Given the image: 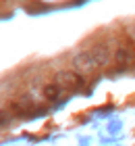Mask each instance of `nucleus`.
Segmentation results:
<instances>
[{
	"instance_id": "f257e3e1",
	"label": "nucleus",
	"mask_w": 135,
	"mask_h": 146,
	"mask_svg": "<svg viewBox=\"0 0 135 146\" xmlns=\"http://www.w3.org/2000/svg\"><path fill=\"white\" fill-rule=\"evenodd\" d=\"M112 58V52H110V46L108 44H96L92 48H85L77 52L75 56L71 58L73 67L77 71H96V69H102L104 65H108V61Z\"/></svg>"
},
{
	"instance_id": "f03ea898",
	"label": "nucleus",
	"mask_w": 135,
	"mask_h": 146,
	"mask_svg": "<svg viewBox=\"0 0 135 146\" xmlns=\"http://www.w3.org/2000/svg\"><path fill=\"white\" fill-rule=\"evenodd\" d=\"M54 82L63 90L65 88H81V86H83V77H81V73H77V71H58Z\"/></svg>"
},
{
	"instance_id": "7ed1b4c3",
	"label": "nucleus",
	"mask_w": 135,
	"mask_h": 146,
	"mask_svg": "<svg viewBox=\"0 0 135 146\" xmlns=\"http://www.w3.org/2000/svg\"><path fill=\"white\" fill-rule=\"evenodd\" d=\"M60 94H63V88H60V86L54 82V84H46L44 86V90H42V96L46 98V100H58L60 98Z\"/></svg>"
},
{
	"instance_id": "20e7f679",
	"label": "nucleus",
	"mask_w": 135,
	"mask_h": 146,
	"mask_svg": "<svg viewBox=\"0 0 135 146\" xmlns=\"http://www.w3.org/2000/svg\"><path fill=\"white\" fill-rule=\"evenodd\" d=\"M133 58V52L129 46H125V48H119L117 52H114V61H117L119 65H129Z\"/></svg>"
}]
</instances>
